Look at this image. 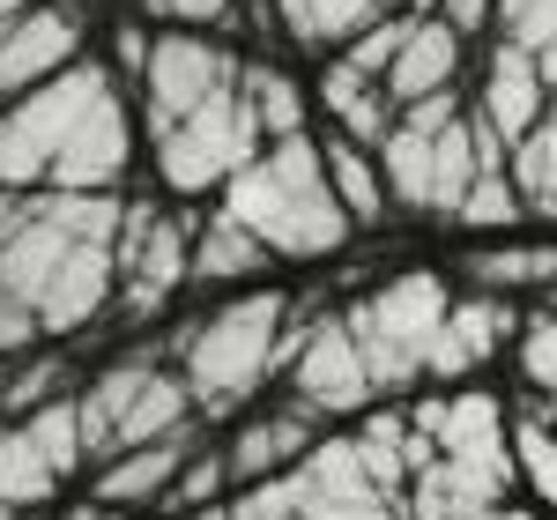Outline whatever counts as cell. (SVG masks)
Segmentation results:
<instances>
[{"instance_id":"1","label":"cell","mask_w":557,"mask_h":520,"mask_svg":"<svg viewBox=\"0 0 557 520\" xmlns=\"http://www.w3.org/2000/svg\"><path fill=\"white\" fill-rule=\"evenodd\" d=\"M223 216L246 223L260 246L283 260H320L349 238V216L335 201V186H327V164H320L312 134H283L246 172L223 178Z\"/></svg>"},{"instance_id":"2","label":"cell","mask_w":557,"mask_h":520,"mask_svg":"<svg viewBox=\"0 0 557 520\" xmlns=\"http://www.w3.org/2000/svg\"><path fill=\"white\" fill-rule=\"evenodd\" d=\"M0 290L38 320V335H75L120 298V268L104 238H75L23 201L15 231L0 238Z\"/></svg>"},{"instance_id":"3","label":"cell","mask_w":557,"mask_h":520,"mask_svg":"<svg viewBox=\"0 0 557 520\" xmlns=\"http://www.w3.org/2000/svg\"><path fill=\"white\" fill-rule=\"evenodd\" d=\"M372 157H380L386 201H394V209H417V216H454L461 194H469V178L483 172L461 89H438V97L401 104Z\"/></svg>"},{"instance_id":"4","label":"cell","mask_w":557,"mask_h":520,"mask_svg":"<svg viewBox=\"0 0 557 520\" xmlns=\"http://www.w3.org/2000/svg\"><path fill=\"white\" fill-rule=\"evenodd\" d=\"M283 327H290V298L283 290H253V298H231L223 312H209L194 335H186V394L201 417H231L260 394V380L275 372L283 357Z\"/></svg>"},{"instance_id":"5","label":"cell","mask_w":557,"mask_h":520,"mask_svg":"<svg viewBox=\"0 0 557 520\" xmlns=\"http://www.w3.org/2000/svg\"><path fill=\"white\" fill-rule=\"evenodd\" d=\"M446 305H454V290L431 268H409V275L380 283L372 298H357L343 312L349 335H357V357L372 372V394H394V387H417L424 380L431 343L446 327Z\"/></svg>"},{"instance_id":"6","label":"cell","mask_w":557,"mask_h":520,"mask_svg":"<svg viewBox=\"0 0 557 520\" xmlns=\"http://www.w3.org/2000/svg\"><path fill=\"white\" fill-rule=\"evenodd\" d=\"M253 157H260V127L238 89L209 97L201 112H186L157 134V178L172 194H223V178L246 172Z\"/></svg>"},{"instance_id":"7","label":"cell","mask_w":557,"mask_h":520,"mask_svg":"<svg viewBox=\"0 0 557 520\" xmlns=\"http://www.w3.org/2000/svg\"><path fill=\"white\" fill-rule=\"evenodd\" d=\"M223 89H238V52L231 45H215L209 30H157L149 38V67H141V112H149V141L186 120V112H201L209 97Z\"/></svg>"},{"instance_id":"8","label":"cell","mask_w":557,"mask_h":520,"mask_svg":"<svg viewBox=\"0 0 557 520\" xmlns=\"http://www.w3.org/2000/svg\"><path fill=\"white\" fill-rule=\"evenodd\" d=\"M186 253H194V231L164 209H141L127 201L120 216V238H112V268H120V312H164L172 290H186Z\"/></svg>"},{"instance_id":"9","label":"cell","mask_w":557,"mask_h":520,"mask_svg":"<svg viewBox=\"0 0 557 520\" xmlns=\"http://www.w3.org/2000/svg\"><path fill=\"white\" fill-rule=\"evenodd\" d=\"M283 364H290V394H298L305 417H357L372 401V372L357 357V335H349L343 312L298 327V343H290Z\"/></svg>"},{"instance_id":"10","label":"cell","mask_w":557,"mask_h":520,"mask_svg":"<svg viewBox=\"0 0 557 520\" xmlns=\"http://www.w3.org/2000/svg\"><path fill=\"white\" fill-rule=\"evenodd\" d=\"M75 60H83V15L67 0H30L23 15L0 23V104L30 97Z\"/></svg>"},{"instance_id":"11","label":"cell","mask_w":557,"mask_h":520,"mask_svg":"<svg viewBox=\"0 0 557 520\" xmlns=\"http://www.w3.org/2000/svg\"><path fill=\"white\" fill-rule=\"evenodd\" d=\"M127 164H134V120H127V97L112 89V97L89 104L83 127L67 134V149L52 157L45 186H60V194H120Z\"/></svg>"},{"instance_id":"12","label":"cell","mask_w":557,"mask_h":520,"mask_svg":"<svg viewBox=\"0 0 557 520\" xmlns=\"http://www.w3.org/2000/svg\"><path fill=\"white\" fill-rule=\"evenodd\" d=\"M520 312L498 290H475V298H454L446 305V327H438V343H431V364L424 380H469L475 364H491L498 349L513 343Z\"/></svg>"},{"instance_id":"13","label":"cell","mask_w":557,"mask_h":520,"mask_svg":"<svg viewBox=\"0 0 557 520\" xmlns=\"http://www.w3.org/2000/svg\"><path fill=\"white\" fill-rule=\"evenodd\" d=\"M543 104H550V89H543V75H535V52H520V45H491V60H483V89H475V112L498 127V141H506V157H513V141L535 120H543Z\"/></svg>"},{"instance_id":"14","label":"cell","mask_w":557,"mask_h":520,"mask_svg":"<svg viewBox=\"0 0 557 520\" xmlns=\"http://www.w3.org/2000/svg\"><path fill=\"white\" fill-rule=\"evenodd\" d=\"M461 52H469V45L454 38V23H438V15H409V38H401V52H394V67H386V83H380L386 97H394V112L461 83Z\"/></svg>"},{"instance_id":"15","label":"cell","mask_w":557,"mask_h":520,"mask_svg":"<svg viewBox=\"0 0 557 520\" xmlns=\"http://www.w3.org/2000/svg\"><path fill=\"white\" fill-rule=\"evenodd\" d=\"M312 438L320 424L305 417V409H268V417H246L231 446H223V461H231V491L238 483H260V476H283V469H298L305 454H312Z\"/></svg>"},{"instance_id":"16","label":"cell","mask_w":557,"mask_h":520,"mask_svg":"<svg viewBox=\"0 0 557 520\" xmlns=\"http://www.w3.org/2000/svg\"><path fill=\"white\" fill-rule=\"evenodd\" d=\"M186 454H194V424L172 438H149V446H127V454H112V461H97V506H164V491L172 476L186 469Z\"/></svg>"},{"instance_id":"17","label":"cell","mask_w":557,"mask_h":520,"mask_svg":"<svg viewBox=\"0 0 557 520\" xmlns=\"http://www.w3.org/2000/svg\"><path fill=\"white\" fill-rule=\"evenodd\" d=\"M186 424H194V394H186V380L164 372V364H149V372L134 380L120 424H112V454L149 446V438H172V432H186ZM112 454H104V461H112Z\"/></svg>"},{"instance_id":"18","label":"cell","mask_w":557,"mask_h":520,"mask_svg":"<svg viewBox=\"0 0 557 520\" xmlns=\"http://www.w3.org/2000/svg\"><path fill=\"white\" fill-rule=\"evenodd\" d=\"M320 104H327V120L343 127V141H357V149H380L386 127H394V97H386L372 75H357L343 52L320 67Z\"/></svg>"},{"instance_id":"19","label":"cell","mask_w":557,"mask_h":520,"mask_svg":"<svg viewBox=\"0 0 557 520\" xmlns=\"http://www.w3.org/2000/svg\"><path fill=\"white\" fill-rule=\"evenodd\" d=\"M320 164H327V186H335V201H343L349 231H380L386 223V178H380V157L372 149H357V141H320Z\"/></svg>"},{"instance_id":"20","label":"cell","mask_w":557,"mask_h":520,"mask_svg":"<svg viewBox=\"0 0 557 520\" xmlns=\"http://www.w3.org/2000/svg\"><path fill=\"white\" fill-rule=\"evenodd\" d=\"M60 461L45 454L38 438H30V424L15 417L8 432H0V506H15V513H45L52 498H60Z\"/></svg>"},{"instance_id":"21","label":"cell","mask_w":557,"mask_h":520,"mask_svg":"<svg viewBox=\"0 0 557 520\" xmlns=\"http://www.w3.org/2000/svg\"><path fill=\"white\" fill-rule=\"evenodd\" d=\"M238 97L253 112L260 141H283V134H305V83L275 60H238Z\"/></svg>"},{"instance_id":"22","label":"cell","mask_w":557,"mask_h":520,"mask_svg":"<svg viewBox=\"0 0 557 520\" xmlns=\"http://www.w3.org/2000/svg\"><path fill=\"white\" fill-rule=\"evenodd\" d=\"M268 268V246H260L246 223H231L215 209L201 231H194V253H186V283H238V275H260Z\"/></svg>"},{"instance_id":"23","label":"cell","mask_w":557,"mask_h":520,"mask_svg":"<svg viewBox=\"0 0 557 520\" xmlns=\"http://www.w3.org/2000/svg\"><path fill=\"white\" fill-rule=\"evenodd\" d=\"M386 0H275L283 30L305 45V52H327V45H349L364 23H380Z\"/></svg>"},{"instance_id":"24","label":"cell","mask_w":557,"mask_h":520,"mask_svg":"<svg viewBox=\"0 0 557 520\" xmlns=\"http://www.w3.org/2000/svg\"><path fill=\"white\" fill-rule=\"evenodd\" d=\"M506 172H513L520 201L535 209V216L557 223V97L543 104V120L513 141V157H506Z\"/></svg>"},{"instance_id":"25","label":"cell","mask_w":557,"mask_h":520,"mask_svg":"<svg viewBox=\"0 0 557 520\" xmlns=\"http://www.w3.org/2000/svg\"><path fill=\"white\" fill-rule=\"evenodd\" d=\"M513 483L528 491V506L535 513L557 520V432L528 409V417H513Z\"/></svg>"},{"instance_id":"26","label":"cell","mask_w":557,"mask_h":520,"mask_svg":"<svg viewBox=\"0 0 557 520\" xmlns=\"http://www.w3.org/2000/svg\"><path fill=\"white\" fill-rule=\"evenodd\" d=\"M401 438H409V417H401V409H380V417H364V432L349 438V446H357V461H364V476L380 483L386 498H401V483H409Z\"/></svg>"},{"instance_id":"27","label":"cell","mask_w":557,"mask_h":520,"mask_svg":"<svg viewBox=\"0 0 557 520\" xmlns=\"http://www.w3.org/2000/svg\"><path fill=\"white\" fill-rule=\"evenodd\" d=\"M475 283L483 290H535V283H557V246H491V253H469Z\"/></svg>"},{"instance_id":"28","label":"cell","mask_w":557,"mask_h":520,"mask_svg":"<svg viewBox=\"0 0 557 520\" xmlns=\"http://www.w3.org/2000/svg\"><path fill=\"white\" fill-rule=\"evenodd\" d=\"M52 394H67V364H60L52 349L8 357V380H0V409H8V417H30V409H45Z\"/></svg>"},{"instance_id":"29","label":"cell","mask_w":557,"mask_h":520,"mask_svg":"<svg viewBox=\"0 0 557 520\" xmlns=\"http://www.w3.org/2000/svg\"><path fill=\"white\" fill-rule=\"evenodd\" d=\"M520 186H513V172L498 164V172H475L469 178V194H461V209H454V223H469V231H513L520 223Z\"/></svg>"},{"instance_id":"30","label":"cell","mask_w":557,"mask_h":520,"mask_svg":"<svg viewBox=\"0 0 557 520\" xmlns=\"http://www.w3.org/2000/svg\"><path fill=\"white\" fill-rule=\"evenodd\" d=\"M513 364L535 401H557V312H535L513 327Z\"/></svg>"},{"instance_id":"31","label":"cell","mask_w":557,"mask_h":520,"mask_svg":"<svg viewBox=\"0 0 557 520\" xmlns=\"http://www.w3.org/2000/svg\"><path fill=\"white\" fill-rule=\"evenodd\" d=\"M215 498H231V461H223V454H186V469L172 476L164 506L186 513V506H215Z\"/></svg>"},{"instance_id":"32","label":"cell","mask_w":557,"mask_h":520,"mask_svg":"<svg viewBox=\"0 0 557 520\" xmlns=\"http://www.w3.org/2000/svg\"><path fill=\"white\" fill-rule=\"evenodd\" d=\"M401 38H409V15H380V23H364L357 38L343 45V60L357 67V75H372V83H386V67H394V52H401Z\"/></svg>"},{"instance_id":"33","label":"cell","mask_w":557,"mask_h":520,"mask_svg":"<svg viewBox=\"0 0 557 520\" xmlns=\"http://www.w3.org/2000/svg\"><path fill=\"white\" fill-rule=\"evenodd\" d=\"M498 38L520 52H543L557 38V0H498Z\"/></svg>"},{"instance_id":"34","label":"cell","mask_w":557,"mask_h":520,"mask_svg":"<svg viewBox=\"0 0 557 520\" xmlns=\"http://www.w3.org/2000/svg\"><path fill=\"white\" fill-rule=\"evenodd\" d=\"M431 15L454 23V38H461V45H469L475 30H498V0H438Z\"/></svg>"},{"instance_id":"35","label":"cell","mask_w":557,"mask_h":520,"mask_svg":"<svg viewBox=\"0 0 557 520\" xmlns=\"http://www.w3.org/2000/svg\"><path fill=\"white\" fill-rule=\"evenodd\" d=\"M149 8H157V15H172V23H201V30L231 15V0H149Z\"/></svg>"},{"instance_id":"36","label":"cell","mask_w":557,"mask_h":520,"mask_svg":"<svg viewBox=\"0 0 557 520\" xmlns=\"http://www.w3.org/2000/svg\"><path fill=\"white\" fill-rule=\"evenodd\" d=\"M305 520H401V506L394 498H349V506H320V513Z\"/></svg>"},{"instance_id":"37","label":"cell","mask_w":557,"mask_h":520,"mask_svg":"<svg viewBox=\"0 0 557 520\" xmlns=\"http://www.w3.org/2000/svg\"><path fill=\"white\" fill-rule=\"evenodd\" d=\"M149 38H157V30L120 23V67H112V75H134V83H141V67H149Z\"/></svg>"},{"instance_id":"38","label":"cell","mask_w":557,"mask_h":520,"mask_svg":"<svg viewBox=\"0 0 557 520\" xmlns=\"http://www.w3.org/2000/svg\"><path fill=\"white\" fill-rule=\"evenodd\" d=\"M535 75H543V89H550V97H557V38L543 45V52H535Z\"/></svg>"},{"instance_id":"39","label":"cell","mask_w":557,"mask_h":520,"mask_svg":"<svg viewBox=\"0 0 557 520\" xmlns=\"http://www.w3.org/2000/svg\"><path fill=\"white\" fill-rule=\"evenodd\" d=\"M15 216H23V194H0V238L15 231Z\"/></svg>"},{"instance_id":"40","label":"cell","mask_w":557,"mask_h":520,"mask_svg":"<svg viewBox=\"0 0 557 520\" xmlns=\"http://www.w3.org/2000/svg\"><path fill=\"white\" fill-rule=\"evenodd\" d=\"M178 520H231V506H223V498H215V506H186Z\"/></svg>"},{"instance_id":"41","label":"cell","mask_w":557,"mask_h":520,"mask_svg":"<svg viewBox=\"0 0 557 520\" xmlns=\"http://www.w3.org/2000/svg\"><path fill=\"white\" fill-rule=\"evenodd\" d=\"M75 520H127V513H120V506H97V498H89V506H83Z\"/></svg>"},{"instance_id":"42","label":"cell","mask_w":557,"mask_h":520,"mask_svg":"<svg viewBox=\"0 0 557 520\" xmlns=\"http://www.w3.org/2000/svg\"><path fill=\"white\" fill-rule=\"evenodd\" d=\"M535 417H543V424H550V432H557V401H535Z\"/></svg>"},{"instance_id":"43","label":"cell","mask_w":557,"mask_h":520,"mask_svg":"<svg viewBox=\"0 0 557 520\" xmlns=\"http://www.w3.org/2000/svg\"><path fill=\"white\" fill-rule=\"evenodd\" d=\"M23 8H30V0H0V23H8V15H23Z\"/></svg>"},{"instance_id":"44","label":"cell","mask_w":557,"mask_h":520,"mask_svg":"<svg viewBox=\"0 0 557 520\" xmlns=\"http://www.w3.org/2000/svg\"><path fill=\"white\" fill-rule=\"evenodd\" d=\"M0 520H15V506H0Z\"/></svg>"},{"instance_id":"45","label":"cell","mask_w":557,"mask_h":520,"mask_svg":"<svg viewBox=\"0 0 557 520\" xmlns=\"http://www.w3.org/2000/svg\"><path fill=\"white\" fill-rule=\"evenodd\" d=\"M0 380H8V357H0Z\"/></svg>"},{"instance_id":"46","label":"cell","mask_w":557,"mask_h":520,"mask_svg":"<svg viewBox=\"0 0 557 520\" xmlns=\"http://www.w3.org/2000/svg\"><path fill=\"white\" fill-rule=\"evenodd\" d=\"M15 520H38V513H15Z\"/></svg>"}]
</instances>
